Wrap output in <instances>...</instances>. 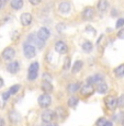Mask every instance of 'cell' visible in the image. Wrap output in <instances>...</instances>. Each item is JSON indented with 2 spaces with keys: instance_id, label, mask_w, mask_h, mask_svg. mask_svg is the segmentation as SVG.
I'll return each mask as SVG.
<instances>
[{
  "instance_id": "cell-1",
  "label": "cell",
  "mask_w": 124,
  "mask_h": 126,
  "mask_svg": "<svg viewBox=\"0 0 124 126\" xmlns=\"http://www.w3.org/2000/svg\"><path fill=\"white\" fill-rule=\"evenodd\" d=\"M38 63L37 62H34L30 65L28 70V79L30 81H33L37 78V75H38Z\"/></svg>"
},
{
  "instance_id": "cell-2",
  "label": "cell",
  "mask_w": 124,
  "mask_h": 126,
  "mask_svg": "<svg viewBox=\"0 0 124 126\" xmlns=\"http://www.w3.org/2000/svg\"><path fill=\"white\" fill-rule=\"evenodd\" d=\"M23 53H24V56L30 59V58L35 57V55H36V48L34 47L33 45H31L30 43L26 42L25 44H24V46H23Z\"/></svg>"
},
{
  "instance_id": "cell-3",
  "label": "cell",
  "mask_w": 124,
  "mask_h": 126,
  "mask_svg": "<svg viewBox=\"0 0 124 126\" xmlns=\"http://www.w3.org/2000/svg\"><path fill=\"white\" fill-rule=\"evenodd\" d=\"M28 43H30L31 45H33L34 47H37V48H43V46H44V43L42 40H41L40 37H38L36 34H31L30 36L28 37Z\"/></svg>"
},
{
  "instance_id": "cell-4",
  "label": "cell",
  "mask_w": 124,
  "mask_h": 126,
  "mask_svg": "<svg viewBox=\"0 0 124 126\" xmlns=\"http://www.w3.org/2000/svg\"><path fill=\"white\" fill-rule=\"evenodd\" d=\"M52 103V98L50 96V94H42V95L38 98V105L43 109H46L51 105Z\"/></svg>"
},
{
  "instance_id": "cell-5",
  "label": "cell",
  "mask_w": 124,
  "mask_h": 126,
  "mask_svg": "<svg viewBox=\"0 0 124 126\" xmlns=\"http://www.w3.org/2000/svg\"><path fill=\"white\" fill-rule=\"evenodd\" d=\"M104 102H106V105L108 106L110 110H115L116 106H118V99L113 95L106 96V100H104Z\"/></svg>"
},
{
  "instance_id": "cell-6",
  "label": "cell",
  "mask_w": 124,
  "mask_h": 126,
  "mask_svg": "<svg viewBox=\"0 0 124 126\" xmlns=\"http://www.w3.org/2000/svg\"><path fill=\"white\" fill-rule=\"evenodd\" d=\"M94 92V88L92 84H84V86L80 88V93L82 94L84 96H90L93 94Z\"/></svg>"
},
{
  "instance_id": "cell-7",
  "label": "cell",
  "mask_w": 124,
  "mask_h": 126,
  "mask_svg": "<svg viewBox=\"0 0 124 126\" xmlns=\"http://www.w3.org/2000/svg\"><path fill=\"white\" fill-rule=\"evenodd\" d=\"M54 116H55V113L53 112V111L45 110V111H43L41 117H42V121L44 123H50V122H52V120H53V117H54Z\"/></svg>"
},
{
  "instance_id": "cell-8",
  "label": "cell",
  "mask_w": 124,
  "mask_h": 126,
  "mask_svg": "<svg viewBox=\"0 0 124 126\" xmlns=\"http://www.w3.org/2000/svg\"><path fill=\"white\" fill-rule=\"evenodd\" d=\"M20 21H21V24L23 26H28L32 23V16L31 13L29 12H24V13L21 14V18H20Z\"/></svg>"
},
{
  "instance_id": "cell-9",
  "label": "cell",
  "mask_w": 124,
  "mask_h": 126,
  "mask_svg": "<svg viewBox=\"0 0 124 126\" xmlns=\"http://www.w3.org/2000/svg\"><path fill=\"white\" fill-rule=\"evenodd\" d=\"M37 36L43 41V42H45V41H47L48 38H50L51 32H50V30H48L47 28H41L40 30H38Z\"/></svg>"
},
{
  "instance_id": "cell-10",
  "label": "cell",
  "mask_w": 124,
  "mask_h": 126,
  "mask_svg": "<svg viewBox=\"0 0 124 126\" xmlns=\"http://www.w3.org/2000/svg\"><path fill=\"white\" fill-rule=\"evenodd\" d=\"M14 55H16V52L12 47H7L2 52V58L4 60H11L12 58H14Z\"/></svg>"
},
{
  "instance_id": "cell-11",
  "label": "cell",
  "mask_w": 124,
  "mask_h": 126,
  "mask_svg": "<svg viewBox=\"0 0 124 126\" xmlns=\"http://www.w3.org/2000/svg\"><path fill=\"white\" fill-rule=\"evenodd\" d=\"M55 50H56L58 54H66L68 52V46L64 42L59 41V42H57L55 44Z\"/></svg>"
},
{
  "instance_id": "cell-12",
  "label": "cell",
  "mask_w": 124,
  "mask_h": 126,
  "mask_svg": "<svg viewBox=\"0 0 124 126\" xmlns=\"http://www.w3.org/2000/svg\"><path fill=\"white\" fill-rule=\"evenodd\" d=\"M94 14H96V11H94V9L92 8V7H88V8H86L82 11V16H84V19H86V20L92 19L94 16Z\"/></svg>"
},
{
  "instance_id": "cell-13",
  "label": "cell",
  "mask_w": 124,
  "mask_h": 126,
  "mask_svg": "<svg viewBox=\"0 0 124 126\" xmlns=\"http://www.w3.org/2000/svg\"><path fill=\"white\" fill-rule=\"evenodd\" d=\"M102 81H103V76H101V75H94V76H91V77L87 78L88 84L99 83V82H102Z\"/></svg>"
},
{
  "instance_id": "cell-14",
  "label": "cell",
  "mask_w": 124,
  "mask_h": 126,
  "mask_svg": "<svg viewBox=\"0 0 124 126\" xmlns=\"http://www.w3.org/2000/svg\"><path fill=\"white\" fill-rule=\"evenodd\" d=\"M7 70L10 74H17L19 71V63L18 62H11L10 64L7 66Z\"/></svg>"
},
{
  "instance_id": "cell-15",
  "label": "cell",
  "mask_w": 124,
  "mask_h": 126,
  "mask_svg": "<svg viewBox=\"0 0 124 126\" xmlns=\"http://www.w3.org/2000/svg\"><path fill=\"white\" fill-rule=\"evenodd\" d=\"M58 10L62 12V13H68L70 11V3L66 1L60 2L59 6H58Z\"/></svg>"
},
{
  "instance_id": "cell-16",
  "label": "cell",
  "mask_w": 124,
  "mask_h": 126,
  "mask_svg": "<svg viewBox=\"0 0 124 126\" xmlns=\"http://www.w3.org/2000/svg\"><path fill=\"white\" fill-rule=\"evenodd\" d=\"M10 6L14 10H20L23 7V0H11Z\"/></svg>"
},
{
  "instance_id": "cell-17",
  "label": "cell",
  "mask_w": 124,
  "mask_h": 126,
  "mask_svg": "<svg viewBox=\"0 0 124 126\" xmlns=\"http://www.w3.org/2000/svg\"><path fill=\"white\" fill-rule=\"evenodd\" d=\"M97 91L99 92V93L101 94H104L106 93V91H108V84L106 83V82H99L98 83V87H97Z\"/></svg>"
},
{
  "instance_id": "cell-18",
  "label": "cell",
  "mask_w": 124,
  "mask_h": 126,
  "mask_svg": "<svg viewBox=\"0 0 124 126\" xmlns=\"http://www.w3.org/2000/svg\"><path fill=\"white\" fill-rule=\"evenodd\" d=\"M42 90L45 92V93H50V92L53 91V86L51 84V82L48 81H43L42 82Z\"/></svg>"
},
{
  "instance_id": "cell-19",
  "label": "cell",
  "mask_w": 124,
  "mask_h": 126,
  "mask_svg": "<svg viewBox=\"0 0 124 126\" xmlns=\"http://www.w3.org/2000/svg\"><path fill=\"white\" fill-rule=\"evenodd\" d=\"M82 66H84V63H82V60H77V62L74 64V66H72V72H74V74H77V72H79L80 70H81Z\"/></svg>"
},
{
  "instance_id": "cell-20",
  "label": "cell",
  "mask_w": 124,
  "mask_h": 126,
  "mask_svg": "<svg viewBox=\"0 0 124 126\" xmlns=\"http://www.w3.org/2000/svg\"><path fill=\"white\" fill-rule=\"evenodd\" d=\"M9 117H10V120L13 123H18L19 121H20V114H19L17 111H11V112L9 113Z\"/></svg>"
},
{
  "instance_id": "cell-21",
  "label": "cell",
  "mask_w": 124,
  "mask_h": 126,
  "mask_svg": "<svg viewBox=\"0 0 124 126\" xmlns=\"http://www.w3.org/2000/svg\"><path fill=\"white\" fill-rule=\"evenodd\" d=\"M109 8V2L106 1V0H100V1L98 2V9L100 11H106V9Z\"/></svg>"
},
{
  "instance_id": "cell-22",
  "label": "cell",
  "mask_w": 124,
  "mask_h": 126,
  "mask_svg": "<svg viewBox=\"0 0 124 126\" xmlns=\"http://www.w3.org/2000/svg\"><path fill=\"white\" fill-rule=\"evenodd\" d=\"M79 88H80V83L76 82V83H70V84H68L67 90H68V92H69V93H74V92H76Z\"/></svg>"
},
{
  "instance_id": "cell-23",
  "label": "cell",
  "mask_w": 124,
  "mask_h": 126,
  "mask_svg": "<svg viewBox=\"0 0 124 126\" xmlns=\"http://www.w3.org/2000/svg\"><path fill=\"white\" fill-rule=\"evenodd\" d=\"M82 49H84L85 53H90L91 50L93 49V45H92L91 42L87 41V42H85L84 44H82Z\"/></svg>"
},
{
  "instance_id": "cell-24",
  "label": "cell",
  "mask_w": 124,
  "mask_h": 126,
  "mask_svg": "<svg viewBox=\"0 0 124 126\" xmlns=\"http://www.w3.org/2000/svg\"><path fill=\"white\" fill-rule=\"evenodd\" d=\"M114 74H115L116 77H123L124 76V64L116 67V68L114 69Z\"/></svg>"
},
{
  "instance_id": "cell-25",
  "label": "cell",
  "mask_w": 124,
  "mask_h": 126,
  "mask_svg": "<svg viewBox=\"0 0 124 126\" xmlns=\"http://www.w3.org/2000/svg\"><path fill=\"white\" fill-rule=\"evenodd\" d=\"M78 98H76V96H71V98L68 99V105L71 106V108H74V106H76L77 104H78Z\"/></svg>"
},
{
  "instance_id": "cell-26",
  "label": "cell",
  "mask_w": 124,
  "mask_h": 126,
  "mask_svg": "<svg viewBox=\"0 0 124 126\" xmlns=\"http://www.w3.org/2000/svg\"><path fill=\"white\" fill-rule=\"evenodd\" d=\"M20 88H21V87L19 86V84H14V86H12L11 88L9 89L8 92H9V93H10V95H11V94H16L17 92H18L19 90H20Z\"/></svg>"
},
{
  "instance_id": "cell-27",
  "label": "cell",
  "mask_w": 124,
  "mask_h": 126,
  "mask_svg": "<svg viewBox=\"0 0 124 126\" xmlns=\"http://www.w3.org/2000/svg\"><path fill=\"white\" fill-rule=\"evenodd\" d=\"M70 67V57H66L65 58V62H64V69L65 70H68Z\"/></svg>"
},
{
  "instance_id": "cell-28",
  "label": "cell",
  "mask_w": 124,
  "mask_h": 126,
  "mask_svg": "<svg viewBox=\"0 0 124 126\" xmlns=\"http://www.w3.org/2000/svg\"><path fill=\"white\" fill-rule=\"evenodd\" d=\"M118 106L119 108H123L124 106V94H122V95L118 99Z\"/></svg>"
},
{
  "instance_id": "cell-29",
  "label": "cell",
  "mask_w": 124,
  "mask_h": 126,
  "mask_svg": "<svg viewBox=\"0 0 124 126\" xmlns=\"http://www.w3.org/2000/svg\"><path fill=\"white\" fill-rule=\"evenodd\" d=\"M19 37H20V34H19L18 31H13V32H12V34H11V38H12V41H17Z\"/></svg>"
},
{
  "instance_id": "cell-30",
  "label": "cell",
  "mask_w": 124,
  "mask_h": 126,
  "mask_svg": "<svg viewBox=\"0 0 124 126\" xmlns=\"http://www.w3.org/2000/svg\"><path fill=\"white\" fill-rule=\"evenodd\" d=\"M124 25V19L123 18H121V19H119V20H118V22H116V28H121V26H123Z\"/></svg>"
},
{
  "instance_id": "cell-31",
  "label": "cell",
  "mask_w": 124,
  "mask_h": 126,
  "mask_svg": "<svg viewBox=\"0 0 124 126\" xmlns=\"http://www.w3.org/2000/svg\"><path fill=\"white\" fill-rule=\"evenodd\" d=\"M104 123H106V120H104L103 117H101V118H99L98 122H97V126H103Z\"/></svg>"
},
{
  "instance_id": "cell-32",
  "label": "cell",
  "mask_w": 124,
  "mask_h": 126,
  "mask_svg": "<svg viewBox=\"0 0 124 126\" xmlns=\"http://www.w3.org/2000/svg\"><path fill=\"white\" fill-rule=\"evenodd\" d=\"M118 37L121 38V40H124V29H122V30L119 31L118 33Z\"/></svg>"
},
{
  "instance_id": "cell-33",
  "label": "cell",
  "mask_w": 124,
  "mask_h": 126,
  "mask_svg": "<svg viewBox=\"0 0 124 126\" xmlns=\"http://www.w3.org/2000/svg\"><path fill=\"white\" fill-rule=\"evenodd\" d=\"M43 79H44V81H48V82H51V80H52V78L50 77V74H44L43 75Z\"/></svg>"
},
{
  "instance_id": "cell-34",
  "label": "cell",
  "mask_w": 124,
  "mask_h": 126,
  "mask_svg": "<svg viewBox=\"0 0 124 126\" xmlns=\"http://www.w3.org/2000/svg\"><path fill=\"white\" fill-rule=\"evenodd\" d=\"M9 98H10V93H9L8 91H6V92L2 93V99H3V100H8Z\"/></svg>"
},
{
  "instance_id": "cell-35",
  "label": "cell",
  "mask_w": 124,
  "mask_h": 126,
  "mask_svg": "<svg viewBox=\"0 0 124 126\" xmlns=\"http://www.w3.org/2000/svg\"><path fill=\"white\" fill-rule=\"evenodd\" d=\"M29 1H30V3L33 4V6H37V4L41 3V1H42V0H29Z\"/></svg>"
},
{
  "instance_id": "cell-36",
  "label": "cell",
  "mask_w": 124,
  "mask_h": 126,
  "mask_svg": "<svg viewBox=\"0 0 124 126\" xmlns=\"http://www.w3.org/2000/svg\"><path fill=\"white\" fill-rule=\"evenodd\" d=\"M103 126H113L112 122H110V121H106V123H104Z\"/></svg>"
},
{
  "instance_id": "cell-37",
  "label": "cell",
  "mask_w": 124,
  "mask_h": 126,
  "mask_svg": "<svg viewBox=\"0 0 124 126\" xmlns=\"http://www.w3.org/2000/svg\"><path fill=\"white\" fill-rule=\"evenodd\" d=\"M0 126H6V122L2 117H0Z\"/></svg>"
},
{
  "instance_id": "cell-38",
  "label": "cell",
  "mask_w": 124,
  "mask_h": 126,
  "mask_svg": "<svg viewBox=\"0 0 124 126\" xmlns=\"http://www.w3.org/2000/svg\"><path fill=\"white\" fill-rule=\"evenodd\" d=\"M3 84H4V82H3V79H2L1 77H0V89H1L2 87H3Z\"/></svg>"
},
{
  "instance_id": "cell-39",
  "label": "cell",
  "mask_w": 124,
  "mask_h": 126,
  "mask_svg": "<svg viewBox=\"0 0 124 126\" xmlns=\"http://www.w3.org/2000/svg\"><path fill=\"white\" fill-rule=\"evenodd\" d=\"M47 126H58L57 124H54V123H51V124H48Z\"/></svg>"
},
{
  "instance_id": "cell-40",
  "label": "cell",
  "mask_w": 124,
  "mask_h": 126,
  "mask_svg": "<svg viewBox=\"0 0 124 126\" xmlns=\"http://www.w3.org/2000/svg\"><path fill=\"white\" fill-rule=\"evenodd\" d=\"M1 7H2V0H0V9H1Z\"/></svg>"
},
{
  "instance_id": "cell-41",
  "label": "cell",
  "mask_w": 124,
  "mask_h": 126,
  "mask_svg": "<svg viewBox=\"0 0 124 126\" xmlns=\"http://www.w3.org/2000/svg\"><path fill=\"white\" fill-rule=\"evenodd\" d=\"M0 106H1V103H0Z\"/></svg>"
}]
</instances>
